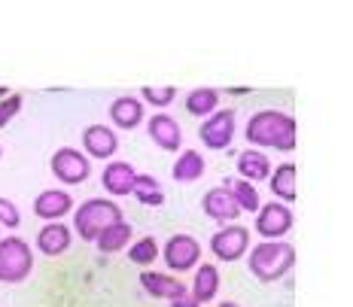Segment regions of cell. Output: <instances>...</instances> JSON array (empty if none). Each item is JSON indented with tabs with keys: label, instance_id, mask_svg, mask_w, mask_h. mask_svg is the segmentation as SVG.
Listing matches in <instances>:
<instances>
[{
	"label": "cell",
	"instance_id": "cell-1",
	"mask_svg": "<svg viewBox=\"0 0 353 307\" xmlns=\"http://www.w3.org/2000/svg\"><path fill=\"white\" fill-rule=\"evenodd\" d=\"M244 137L250 149H277V152H292L299 140L296 119L283 109H259L250 116Z\"/></svg>",
	"mask_w": 353,
	"mask_h": 307
},
{
	"label": "cell",
	"instance_id": "cell-2",
	"mask_svg": "<svg viewBox=\"0 0 353 307\" xmlns=\"http://www.w3.org/2000/svg\"><path fill=\"white\" fill-rule=\"evenodd\" d=\"M247 265L259 283H277L296 265V246L286 240H262L247 253Z\"/></svg>",
	"mask_w": 353,
	"mask_h": 307
},
{
	"label": "cell",
	"instance_id": "cell-3",
	"mask_svg": "<svg viewBox=\"0 0 353 307\" xmlns=\"http://www.w3.org/2000/svg\"><path fill=\"white\" fill-rule=\"evenodd\" d=\"M116 222H122V207L110 198H88L73 210V229L88 244H94L101 237V231H107Z\"/></svg>",
	"mask_w": 353,
	"mask_h": 307
},
{
	"label": "cell",
	"instance_id": "cell-4",
	"mask_svg": "<svg viewBox=\"0 0 353 307\" xmlns=\"http://www.w3.org/2000/svg\"><path fill=\"white\" fill-rule=\"evenodd\" d=\"M34 271V253L16 235L0 240V283H21Z\"/></svg>",
	"mask_w": 353,
	"mask_h": 307
},
{
	"label": "cell",
	"instance_id": "cell-5",
	"mask_svg": "<svg viewBox=\"0 0 353 307\" xmlns=\"http://www.w3.org/2000/svg\"><path fill=\"white\" fill-rule=\"evenodd\" d=\"M161 259H165V265L171 271L186 274L192 268H198V262H201V244L192 235H171L165 250H161Z\"/></svg>",
	"mask_w": 353,
	"mask_h": 307
},
{
	"label": "cell",
	"instance_id": "cell-6",
	"mask_svg": "<svg viewBox=\"0 0 353 307\" xmlns=\"http://www.w3.org/2000/svg\"><path fill=\"white\" fill-rule=\"evenodd\" d=\"M49 167H52L55 180H61L64 186H79V182H85L88 173H92L88 156H83V152L73 149V146H61V149L52 156Z\"/></svg>",
	"mask_w": 353,
	"mask_h": 307
},
{
	"label": "cell",
	"instance_id": "cell-7",
	"mask_svg": "<svg viewBox=\"0 0 353 307\" xmlns=\"http://www.w3.org/2000/svg\"><path fill=\"white\" fill-rule=\"evenodd\" d=\"M210 253L219 262H238L250 253V229L247 225H225L210 237Z\"/></svg>",
	"mask_w": 353,
	"mask_h": 307
},
{
	"label": "cell",
	"instance_id": "cell-8",
	"mask_svg": "<svg viewBox=\"0 0 353 307\" xmlns=\"http://www.w3.org/2000/svg\"><path fill=\"white\" fill-rule=\"evenodd\" d=\"M292 229V210L286 204H262L259 213H256L253 231L262 240H283V235H290Z\"/></svg>",
	"mask_w": 353,
	"mask_h": 307
},
{
	"label": "cell",
	"instance_id": "cell-9",
	"mask_svg": "<svg viewBox=\"0 0 353 307\" xmlns=\"http://www.w3.org/2000/svg\"><path fill=\"white\" fill-rule=\"evenodd\" d=\"M198 137H201V143L208 146V149H229L232 140H234V109H216L213 116L201 122V128H198Z\"/></svg>",
	"mask_w": 353,
	"mask_h": 307
},
{
	"label": "cell",
	"instance_id": "cell-10",
	"mask_svg": "<svg viewBox=\"0 0 353 307\" xmlns=\"http://www.w3.org/2000/svg\"><path fill=\"white\" fill-rule=\"evenodd\" d=\"M201 210H204V216L216 219V222H232V225H234V219L241 216L238 201H234L232 189L225 186V182H223V186H213V189H208V192H204Z\"/></svg>",
	"mask_w": 353,
	"mask_h": 307
},
{
	"label": "cell",
	"instance_id": "cell-11",
	"mask_svg": "<svg viewBox=\"0 0 353 307\" xmlns=\"http://www.w3.org/2000/svg\"><path fill=\"white\" fill-rule=\"evenodd\" d=\"M146 134H150V140L159 146V149L165 152H180L183 146V128L180 122L174 119V116L168 113H156L150 122H146Z\"/></svg>",
	"mask_w": 353,
	"mask_h": 307
},
{
	"label": "cell",
	"instance_id": "cell-12",
	"mask_svg": "<svg viewBox=\"0 0 353 307\" xmlns=\"http://www.w3.org/2000/svg\"><path fill=\"white\" fill-rule=\"evenodd\" d=\"M83 149H85V156H92V158H110L119 149V137L107 125H88L83 131Z\"/></svg>",
	"mask_w": 353,
	"mask_h": 307
},
{
	"label": "cell",
	"instance_id": "cell-13",
	"mask_svg": "<svg viewBox=\"0 0 353 307\" xmlns=\"http://www.w3.org/2000/svg\"><path fill=\"white\" fill-rule=\"evenodd\" d=\"M70 210H73V198L64 189H46V192H40L34 201V213L40 219H46V222H58V219L68 216Z\"/></svg>",
	"mask_w": 353,
	"mask_h": 307
},
{
	"label": "cell",
	"instance_id": "cell-14",
	"mask_svg": "<svg viewBox=\"0 0 353 307\" xmlns=\"http://www.w3.org/2000/svg\"><path fill=\"white\" fill-rule=\"evenodd\" d=\"M134 180H137V171L128 162H110L104 167V173H101V182H104L107 195H113V198H125V195H131Z\"/></svg>",
	"mask_w": 353,
	"mask_h": 307
},
{
	"label": "cell",
	"instance_id": "cell-15",
	"mask_svg": "<svg viewBox=\"0 0 353 307\" xmlns=\"http://www.w3.org/2000/svg\"><path fill=\"white\" fill-rule=\"evenodd\" d=\"M296 180H299V167H296V162H283V165H277V171H271V177H268L271 195H274L277 201H283L286 207H290V204L299 198Z\"/></svg>",
	"mask_w": 353,
	"mask_h": 307
},
{
	"label": "cell",
	"instance_id": "cell-16",
	"mask_svg": "<svg viewBox=\"0 0 353 307\" xmlns=\"http://www.w3.org/2000/svg\"><path fill=\"white\" fill-rule=\"evenodd\" d=\"M141 286H143L146 295H152V298H168V301L189 295L186 286H183L176 277H168V274H159V271H143V274H141Z\"/></svg>",
	"mask_w": 353,
	"mask_h": 307
},
{
	"label": "cell",
	"instance_id": "cell-17",
	"mask_svg": "<svg viewBox=\"0 0 353 307\" xmlns=\"http://www.w3.org/2000/svg\"><path fill=\"white\" fill-rule=\"evenodd\" d=\"M70 240L73 235L64 222H46L40 229V235H37V250L43 255H61V253H68Z\"/></svg>",
	"mask_w": 353,
	"mask_h": 307
},
{
	"label": "cell",
	"instance_id": "cell-18",
	"mask_svg": "<svg viewBox=\"0 0 353 307\" xmlns=\"http://www.w3.org/2000/svg\"><path fill=\"white\" fill-rule=\"evenodd\" d=\"M110 119L122 131L137 128L143 122V104L137 98H131V94H122V98H116L113 104H110Z\"/></svg>",
	"mask_w": 353,
	"mask_h": 307
},
{
	"label": "cell",
	"instance_id": "cell-19",
	"mask_svg": "<svg viewBox=\"0 0 353 307\" xmlns=\"http://www.w3.org/2000/svg\"><path fill=\"white\" fill-rule=\"evenodd\" d=\"M271 162H268V156H265L262 149H244V152H238V173H241V180H247V182H259V180H268L271 177Z\"/></svg>",
	"mask_w": 353,
	"mask_h": 307
},
{
	"label": "cell",
	"instance_id": "cell-20",
	"mask_svg": "<svg viewBox=\"0 0 353 307\" xmlns=\"http://www.w3.org/2000/svg\"><path fill=\"white\" fill-rule=\"evenodd\" d=\"M204 171H208V162H204V156L198 149H183L180 156H176V162L171 167V177L176 182H195L204 177Z\"/></svg>",
	"mask_w": 353,
	"mask_h": 307
},
{
	"label": "cell",
	"instance_id": "cell-21",
	"mask_svg": "<svg viewBox=\"0 0 353 307\" xmlns=\"http://www.w3.org/2000/svg\"><path fill=\"white\" fill-rule=\"evenodd\" d=\"M216 292H219L216 265H198L195 268V280H192V292H189V295H192L198 304H204V301H213Z\"/></svg>",
	"mask_w": 353,
	"mask_h": 307
},
{
	"label": "cell",
	"instance_id": "cell-22",
	"mask_svg": "<svg viewBox=\"0 0 353 307\" xmlns=\"http://www.w3.org/2000/svg\"><path fill=\"white\" fill-rule=\"evenodd\" d=\"M219 109V92L216 89H192L186 94V113L192 116H201V119H208Z\"/></svg>",
	"mask_w": 353,
	"mask_h": 307
},
{
	"label": "cell",
	"instance_id": "cell-23",
	"mask_svg": "<svg viewBox=\"0 0 353 307\" xmlns=\"http://www.w3.org/2000/svg\"><path fill=\"white\" fill-rule=\"evenodd\" d=\"M131 235H134V229L122 219V222L110 225L107 231H101V237L94 240V244H98L101 253H119V250H125V246L131 244Z\"/></svg>",
	"mask_w": 353,
	"mask_h": 307
},
{
	"label": "cell",
	"instance_id": "cell-24",
	"mask_svg": "<svg viewBox=\"0 0 353 307\" xmlns=\"http://www.w3.org/2000/svg\"><path fill=\"white\" fill-rule=\"evenodd\" d=\"M131 195L141 204H146V207H161V204H165V189H161V182L156 177H150V173H137Z\"/></svg>",
	"mask_w": 353,
	"mask_h": 307
},
{
	"label": "cell",
	"instance_id": "cell-25",
	"mask_svg": "<svg viewBox=\"0 0 353 307\" xmlns=\"http://www.w3.org/2000/svg\"><path fill=\"white\" fill-rule=\"evenodd\" d=\"M225 186L232 189V195H234V201H238V207H241V213H259V207H262V201H259V192H256V186L253 182H247V180H225Z\"/></svg>",
	"mask_w": 353,
	"mask_h": 307
},
{
	"label": "cell",
	"instance_id": "cell-26",
	"mask_svg": "<svg viewBox=\"0 0 353 307\" xmlns=\"http://www.w3.org/2000/svg\"><path fill=\"white\" fill-rule=\"evenodd\" d=\"M156 255H159L156 237H141V240H134V244H131V250H128V259L134 262V265H152V262H156Z\"/></svg>",
	"mask_w": 353,
	"mask_h": 307
},
{
	"label": "cell",
	"instance_id": "cell-27",
	"mask_svg": "<svg viewBox=\"0 0 353 307\" xmlns=\"http://www.w3.org/2000/svg\"><path fill=\"white\" fill-rule=\"evenodd\" d=\"M174 98H176L174 85H146L143 89V100L152 107H171Z\"/></svg>",
	"mask_w": 353,
	"mask_h": 307
},
{
	"label": "cell",
	"instance_id": "cell-28",
	"mask_svg": "<svg viewBox=\"0 0 353 307\" xmlns=\"http://www.w3.org/2000/svg\"><path fill=\"white\" fill-rule=\"evenodd\" d=\"M19 222H21L19 207L10 198H0V225L3 229H19Z\"/></svg>",
	"mask_w": 353,
	"mask_h": 307
},
{
	"label": "cell",
	"instance_id": "cell-29",
	"mask_svg": "<svg viewBox=\"0 0 353 307\" xmlns=\"http://www.w3.org/2000/svg\"><path fill=\"white\" fill-rule=\"evenodd\" d=\"M19 109H21V94H10L6 100H0V128H3L12 116H19Z\"/></svg>",
	"mask_w": 353,
	"mask_h": 307
},
{
	"label": "cell",
	"instance_id": "cell-30",
	"mask_svg": "<svg viewBox=\"0 0 353 307\" xmlns=\"http://www.w3.org/2000/svg\"><path fill=\"white\" fill-rule=\"evenodd\" d=\"M171 307H201V304H198L192 295H183V298H174Z\"/></svg>",
	"mask_w": 353,
	"mask_h": 307
},
{
	"label": "cell",
	"instance_id": "cell-31",
	"mask_svg": "<svg viewBox=\"0 0 353 307\" xmlns=\"http://www.w3.org/2000/svg\"><path fill=\"white\" fill-rule=\"evenodd\" d=\"M219 307H241L238 301H219Z\"/></svg>",
	"mask_w": 353,
	"mask_h": 307
},
{
	"label": "cell",
	"instance_id": "cell-32",
	"mask_svg": "<svg viewBox=\"0 0 353 307\" xmlns=\"http://www.w3.org/2000/svg\"><path fill=\"white\" fill-rule=\"evenodd\" d=\"M0 156H3V152H0Z\"/></svg>",
	"mask_w": 353,
	"mask_h": 307
}]
</instances>
